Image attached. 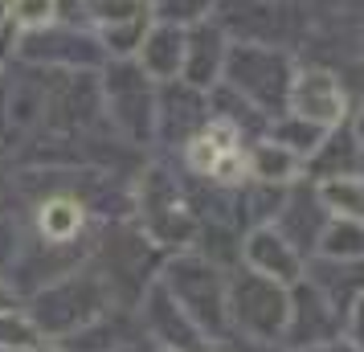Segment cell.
<instances>
[{
  "label": "cell",
  "instance_id": "obj_1",
  "mask_svg": "<svg viewBox=\"0 0 364 352\" xmlns=\"http://www.w3.org/2000/svg\"><path fill=\"white\" fill-rule=\"evenodd\" d=\"M233 316L237 324L246 328L250 336H262L270 340L274 332L287 328V316H291V299L282 295V283L274 279H266V274H242L237 283H233Z\"/></svg>",
  "mask_w": 364,
  "mask_h": 352
},
{
  "label": "cell",
  "instance_id": "obj_2",
  "mask_svg": "<svg viewBox=\"0 0 364 352\" xmlns=\"http://www.w3.org/2000/svg\"><path fill=\"white\" fill-rule=\"evenodd\" d=\"M99 311H102L99 279L86 270L82 279H70V283L53 287L50 295H41L37 324H41V328H50V332H70V328H86Z\"/></svg>",
  "mask_w": 364,
  "mask_h": 352
},
{
  "label": "cell",
  "instance_id": "obj_3",
  "mask_svg": "<svg viewBox=\"0 0 364 352\" xmlns=\"http://www.w3.org/2000/svg\"><path fill=\"white\" fill-rule=\"evenodd\" d=\"M230 78L233 86H242L254 102L274 107L279 99H291V86H287V58L274 50H246L230 53Z\"/></svg>",
  "mask_w": 364,
  "mask_h": 352
},
{
  "label": "cell",
  "instance_id": "obj_4",
  "mask_svg": "<svg viewBox=\"0 0 364 352\" xmlns=\"http://www.w3.org/2000/svg\"><path fill=\"white\" fill-rule=\"evenodd\" d=\"M172 299L181 303L193 324H205V328H221L225 319V299H221V287L213 279V267H200V262H181L172 267Z\"/></svg>",
  "mask_w": 364,
  "mask_h": 352
},
{
  "label": "cell",
  "instance_id": "obj_5",
  "mask_svg": "<svg viewBox=\"0 0 364 352\" xmlns=\"http://www.w3.org/2000/svg\"><path fill=\"white\" fill-rule=\"evenodd\" d=\"M291 107L311 127H336L344 119V90L328 70H307L291 82Z\"/></svg>",
  "mask_w": 364,
  "mask_h": 352
},
{
  "label": "cell",
  "instance_id": "obj_6",
  "mask_svg": "<svg viewBox=\"0 0 364 352\" xmlns=\"http://www.w3.org/2000/svg\"><path fill=\"white\" fill-rule=\"evenodd\" d=\"M246 258L250 267L266 274V279H274V283H295L299 279V254L291 250V242L274 230H254L246 242Z\"/></svg>",
  "mask_w": 364,
  "mask_h": 352
},
{
  "label": "cell",
  "instance_id": "obj_7",
  "mask_svg": "<svg viewBox=\"0 0 364 352\" xmlns=\"http://www.w3.org/2000/svg\"><path fill=\"white\" fill-rule=\"evenodd\" d=\"M184 66V33L181 25H156L139 46V70L151 78H172Z\"/></svg>",
  "mask_w": 364,
  "mask_h": 352
},
{
  "label": "cell",
  "instance_id": "obj_8",
  "mask_svg": "<svg viewBox=\"0 0 364 352\" xmlns=\"http://www.w3.org/2000/svg\"><path fill=\"white\" fill-rule=\"evenodd\" d=\"M225 41L217 29H197V33L184 37V78L188 86H209L217 78V70L225 62V50H221Z\"/></svg>",
  "mask_w": 364,
  "mask_h": 352
},
{
  "label": "cell",
  "instance_id": "obj_9",
  "mask_svg": "<svg viewBox=\"0 0 364 352\" xmlns=\"http://www.w3.org/2000/svg\"><path fill=\"white\" fill-rule=\"evenodd\" d=\"M148 319H151V328L164 336L168 344H181V348H188V352H200V344H197V324L188 319V311H184L181 303L172 307V295H168L164 287H156V291H151Z\"/></svg>",
  "mask_w": 364,
  "mask_h": 352
},
{
  "label": "cell",
  "instance_id": "obj_10",
  "mask_svg": "<svg viewBox=\"0 0 364 352\" xmlns=\"http://www.w3.org/2000/svg\"><path fill=\"white\" fill-rule=\"evenodd\" d=\"M111 107L119 111V119L127 123V115H135V132L148 127V82H144V70H132V66H119L111 70Z\"/></svg>",
  "mask_w": 364,
  "mask_h": 352
},
{
  "label": "cell",
  "instance_id": "obj_11",
  "mask_svg": "<svg viewBox=\"0 0 364 352\" xmlns=\"http://www.w3.org/2000/svg\"><path fill=\"white\" fill-rule=\"evenodd\" d=\"M82 221H86V213L74 197H53V201H46L41 213H37V225H41V234H46L50 246H66L70 238H78Z\"/></svg>",
  "mask_w": 364,
  "mask_h": 352
},
{
  "label": "cell",
  "instance_id": "obj_12",
  "mask_svg": "<svg viewBox=\"0 0 364 352\" xmlns=\"http://www.w3.org/2000/svg\"><path fill=\"white\" fill-rule=\"evenodd\" d=\"M319 201L328 205L340 221H364V181L328 176V181L319 185Z\"/></svg>",
  "mask_w": 364,
  "mask_h": 352
},
{
  "label": "cell",
  "instance_id": "obj_13",
  "mask_svg": "<svg viewBox=\"0 0 364 352\" xmlns=\"http://www.w3.org/2000/svg\"><path fill=\"white\" fill-rule=\"evenodd\" d=\"M250 172L258 176V181H291L299 172V156L291 148H282L279 139L274 144H258L254 148V156H250Z\"/></svg>",
  "mask_w": 364,
  "mask_h": 352
},
{
  "label": "cell",
  "instance_id": "obj_14",
  "mask_svg": "<svg viewBox=\"0 0 364 352\" xmlns=\"http://www.w3.org/2000/svg\"><path fill=\"white\" fill-rule=\"evenodd\" d=\"M323 250L331 258H364V230L360 221H340L323 234Z\"/></svg>",
  "mask_w": 364,
  "mask_h": 352
},
{
  "label": "cell",
  "instance_id": "obj_15",
  "mask_svg": "<svg viewBox=\"0 0 364 352\" xmlns=\"http://www.w3.org/2000/svg\"><path fill=\"white\" fill-rule=\"evenodd\" d=\"M9 4V21L21 29H46L58 13V0H4Z\"/></svg>",
  "mask_w": 364,
  "mask_h": 352
},
{
  "label": "cell",
  "instance_id": "obj_16",
  "mask_svg": "<svg viewBox=\"0 0 364 352\" xmlns=\"http://www.w3.org/2000/svg\"><path fill=\"white\" fill-rule=\"evenodd\" d=\"M37 340V328L29 319L13 316V311H0V348H33Z\"/></svg>",
  "mask_w": 364,
  "mask_h": 352
},
{
  "label": "cell",
  "instance_id": "obj_17",
  "mask_svg": "<svg viewBox=\"0 0 364 352\" xmlns=\"http://www.w3.org/2000/svg\"><path fill=\"white\" fill-rule=\"evenodd\" d=\"M209 9H213V0H160V17H164V25L200 21Z\"/></svg>",
  "mask_w": 364,
  "mask_h": 352
},
{
  "label": "cell",
  "instance_id": "obj_18",
  "mask_svg": "<svg viewBox=\"0 0 364 352\" xmlns=\"http://www.w3.org/2000/svg\"><path fill=\"white\" fill-rule=\"evenodd\" d=\"M352 340L364 348V295L356 299V311H352Z\"/></svg>",
  "mask_w": 364,
  "mask_h": 352
},
{
  "label": "cell",
  "instance_id": "obj_19",
  "mask_svg": "<svg viewBox=\"0 0 364 352\" xmlns=\"http://www.w3.org/2000/svg\"><path fill=\"white\" fill-rule=\"evenodd\" d=\"M303 352H352L348 344H340V340H323V344H307Z\"/></svg>",
  "mask_w": 364,
  "mask_h": 352
},
{
  "label": "cell",
  "instance_id": "obj_20",
  "mask_svg": "<svg viewBox=\"0 0 364 352\" xmlns=\"http://www.w3.org/2000/svg\"><path fill=\"white\" fill-rule=\"evenodd\" d=\"M0 311H13V291L0 287Z\"/></svg>",
  "mask_w": 364,
  "mask_h": 352
},
{
  "label": "cell",
  "instance_id": "obj_21",
  "mask_svg": "<svg viewBox=\"0 0 364 352\" xmlns=\"http://www.w3.org/2000/svg\"><path fill=\"white\" fill-rule=\"evenodd\" d=\"M4 25H9V4L0 0V29H4Z\"/></svg>",
  "mask_w": 364,
  "mask_h": 352
},
{
  "label": "cell",
  "instance_id": "obj_22",
  "mask_svg": "<svg viewBox=\"0 0 364 352\" xmlns=\"http://www.w3.org/2000/svg\"><path fill=\"white\" fill-rule=\"evenodd\" d=\"M356 135H360V139H364V115H360V123H356Z\"/></svg>",
  "mask_w": 364,
  "mask_h": 352
},
{
  "label": "cell",
  "instance_id": "obj_23",
  "mask_svg": "<svg viewBox=\"0 0 364 352\" xmlns=\"http://www.w3.org/2000/svg\"><path fill=\"white\" fill-rule=\"evenodd\" d=\"M0 352H17V348H0Z\"/></svg>",
  "mask_w": 364,
  "mask_h": 352
},
{
  "label": "cell",
  "instance_id": "obj_24",
  "mask_svg": "<svg viewBox=\"0 0 364 352\" xmlns=\"http://www.w3.org/2000/svg\"><path fill=\"white\" fill-rule=\"evenodd\" d=\"M41 352H58V348H41Z\"/></svg>",
  "mask_w": 364,
  "mask_h": 352
}]
</instances>
